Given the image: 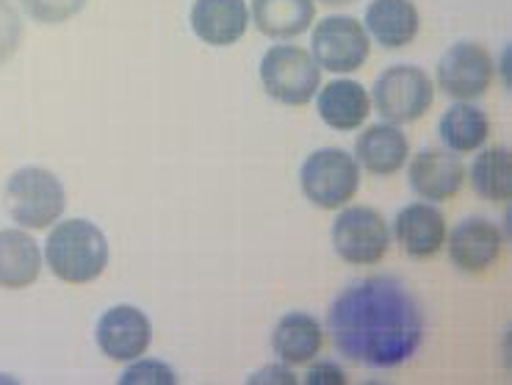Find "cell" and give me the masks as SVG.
<instances>
[{"label": "cell", "mask_w": 512, "mask_h": 385, "mask_svg": "<svg viewBox=\"0 0 512 385\" xmlns=\"http://www.w3.org/2000/svg\"><path fill=\"white\" fill-rule=\"evenodd\" d=\"M313 17V0H252V23L263 37L294 39L308 31Z\"/></svg>", "instance_id": "cell-20"}, {"label": "cell", "mask_w": 512, "mask_h": 385, "mask_svg": "<svg viewBox=\"0 0 512 385\" xmlns=\"http://www.w3.org/2000/svg\"><path fill=\"white\" fill-rule=\"evenodd\" d=\"M449 239V258L460 272L468 275H482L496 266L504 247V236L501 230L490 222V219L471 217L463 219L457 228L452 230Z\"/></svg>", "instance_id": "cell-11"}, {"label": "cell", "mask_w": 512, "mask_h": 385, "mask_svg": "<svg viewBox=\"0 0 512 385\" xmlns=\"http://www.w3.org/2000/svg\"><path fill=\"white\" fill-rule=\"evenodd\" d=\"M299 186L316 208H344L360 189V164L341 147H322L302 164Z\"/></svg>", "instance_id": "cell-4"}, {"label": "cell", "mask_w": 512, "mask_h": 385, "mask_svg": "<svg viewBox=\"0 0 512 385\" xmlns=\"http://www.w3.org/2000/svg\"><path fill=\"white\" fill-rule=\"evenodd\" d=\"M438 84L454 100H477L493 84V59L477 42H460L443 53Z\"/></svg>", "instance_id": "cell-10"}, {"label": "cell", "mask_w": 512, "mask_h": 385, "mask_svg": "<svg viewBox=\"0 0 512 385\" xmlns=\"http://www.w3.org/2000/svg\"><path fill=\"white\" fill-rule=\"evenodd\" d=\"M305 383L308 385H344L346 374L341 366L335 363H316L308 374H305Z\"/></svg>", "instance_id": "cell-26"}, {"label": "cell", "mask_w": 512, "mask_h": 385, "mask_svg": "<svg viewBox=\"0 0 512 385\" xmlns=\"http://www.w3.org/2000/svg\"><path fill=\"white\" fill-rule=\"evenodd\" d=\"M324 344L322 325L310 313H286L272 330L274 355L286 366H305L310 363Z\"/></svg>", "instance_id": "cell-18"}, {"label": "cell", "mask_w": 512, "mask_h": 385, "mask_svg": "<svg viewBox=\"0 0 512 385\" xmlns=\"http://www.w3.org/2000/svg\"><path fill=\"white\" fill-rule=\"evenodd\" d=\"M438 128H441L443 145L452 153H474L488 142L490 136L488 114L477 106H468L465 100L443 111Z\"/></svg>", "instance_id": "cell-21"}, {"label": "cell", "mask_w": 512, "mask_h": 385, "mask_svg": "<svg viewBox=\"0 0 512 385\" xmlns=\"http://www.w3.org/2000/svg\"><path fill=\"white\" fill-rule=\"evenodd\" d=\"M371 111V97L366 92V86L358 81H330L319 92V117L324 125H330L333 131H355L360 128Z\"/></svg>", "instance_id": "cell-19"}, {"label": "cell", "mask_w": 512, "mask_h": 385, "mask_svg": "<svg viewBox=\"0 0 512 385\" xmlns=\"http://www.w3.org/2000/svg\"><path fill=\"white\" fill-rule=\"evenodd\" d=\"M327 333L346 361L366 369L405 366L424 344V311L393 277H366L344 289L327 313Z\"/></svg>", "instance_id": "cell-1"}, {"label": "cell", "mask_w": 512, "mask_h": 385, "mask_svg": "<svg viewBox=\"0 0 512 385\" xmlns=\"http://www.w3.org/2000/svg\"><path fill=\"white\" fill-rule=\"evenodd\" d=\"M3 203L9 217L23 230H45L64 214L67 189L50 169L23 167L6 183Z\"/></svg>", "instance_id": "cell-3"}, {"label": "cell", "mask_w": 512, "mask_h": 385, "mask_svg": "<svg viewBox=\"0 0 512 385\" xmlns=\"http://www.w3.org/2000/svg\"><path fill=\"white\" fill-rule=\"evenodd\" d=\"M261 84L266 95L283 106H308L322 89V67L308 50L274 45L261 59Z\"/></svg>", "instance_id": "cell-5"}, {"label": "cell", "mask_w": 512, "mask_h": 385, "mask_svg": "<svg viewBox=\"0 0 512 385\" xmlns=\"http://www.w3.org/2000/svg\"><path fill=\"white\" fill-rule=\"evenodd\" d=\"M407 178L413 192L429 203H446L463 189L465 167L463 161L443 150H424L410 161Z\"/></svg>", "instance_id": "cell-13"}, {"label": "cell", "mask_w": 512, "mask_h": 385, "mask_svg": "<svg viewBox=\"0 0 512 385\" xmlns=\"http://www.w3.org/2000/svg\"><path fill=\"white\" fill-rule=\"evenodd\" d=\"M407 156H410V142L391 122L369 125L360 133L358 145H355V161L377 178H388L393 172H399L405 167Z\"/></svg>", "instance_id": "cell-16"}, {"label": "cell", "mask_w": 512, "mask_h": 385, "mask_svg": "<svg viewBox=\"0 0 512 385\" xmlns=\"http://www.w3.org/2000/svg\"><path fill=\"white\" fill-rule=\"evenodd\" d=\"M45 258H48L50 272L59 280L72 286H84L106 272L111 250H108L106 233L97 228L95 222L67 219L50 230Z\"/></svg>", "instance_id": "cell-2"}, {"label": "cell", "mask_w": 512, "mask_h": 385, "mask_svg": "<svg viewBox=\"0 0 512 385\" xmlns=\"http://www.w3.org/2000/svg\"><path fill=\"white\" fill-rule=\"evenodd\" d=\"M250 28V9L244 0H194L191 31L211 48L236 45Z\"/></svg>", "instance_id": "cell-12"}, {"label": "cell", "mask_w": 512, "mask_h": 385, "mask_svg": "<svg viewBox=\"0 0 512 385\" xmlns=\"http://www.w3.org/2000/svg\"><path fill=\"white\" fill-rule=\"evenodd\" d=\"M474 192L490 203H507L512 197V153L504 147H490L471 164Z\"/></svg>", "instance_id": "cell-22"}, {"label": "cell", "mask_w": 512, "mask_h": 385, "mask_svg": "<svg viewBox=\"0 0 512 385\" xmlns=\"http://www.w3.org/2000/svg\"><path fill=\"white\" fill-rule=\"evenodd\" d=\"M393 236L405 247L410 258H432L443 250L446 244V219L429 203H413L399 211L393 222Z\"/></svg>", "instance_id": "cell-14"}, {"label": "cell", "mask_w": 512, "mask_h": 385, "mask_svg": "<svg viewBox=\"0 0 512 385\" xmlns=\"http://www.w3.org/2000/svg\"><path fill=\"white\" fill-rule=\"evenodd\" d=\"M324 6H349V3H355V0H319Z\"/></svg>", "instance_id": "cell-28"}, {"label": "cell", "mask_w": 512, "mask_h": 385, "mask_svg": "<svg viewBox=\"0 0 512 385\" xmlns=\"http://www.w3.org/2000/svg\"><path fill=\"white\" fill-rule=\"evenodd\" d=\"M250 383H252V385H258V383L294 385V383H297V377H294V374L288 372L286 366H266V369H263V372L252 374V377H250Z\"/></svg>", "instance_id": "cell-27"}, {"label": "cell", "mask_w": 512, "mask_h": 385, "mask_svg": "<svg viewBox=\"0 0 512 385\" xmlns=\"http://www.w3.org/2000/svg\"><path fill=\"white\" fill-rule=\"evenodd\" d=\"M25 14L45 25H59L72 20L86 6V0H20Z\"/></svg>", "instance_id": "cell-23"}, {"label": "cell", "mask_w": 512, "mask_h": 385, "mask_svg": "<svg viewBox=\"0 0 512 385\" xmlns=\"http://www.w3.org/2000/svg\"><path fill=\"white\" fill-rule=\"evenodd\" d=\"M435 100V84L421 67L393 64L380 73L374 84V106L382 120L391 125H407L421 120Z\"/></svg>", "instance_id": "cell-6"}, {"label": "cell", "mask_w": 512, "mask_h": 385, "mask_svg": "<svg viewBox=\"0 0 512 385\" xmlns=\"http://www.w3.org/2000/svg\"><path fill=\"white\" fill-rule=\"evenodd\" d=\"M95 338L106 358L131 363L153 344V322L136 305H114L100 316Z\"/></svg>", "instance_id": "cell-9"}, {"label": "cell", "mask_w": 512, "mask_h": 385, "mask_svg": "<svg viewBox=\"0 0 512 385\" xmlns=\"http://www.w3.org/2000/svg\"><path fill=\"white\" fill-rule=\"evenodd\" d=\"M42 272V250L23 228L0 230V289L34 286Z\"/></svg>", "instance_id": "cell-17"}, {"label": "cell", "mask_w": 512, "mask_h": 385, "mask_svg": "<svg viewBox=\"0 0 512 385\" xmlns=\"http://www.w3.org/2000/svg\"><path fill=\"white\" fill-rule=\"evenodd\" d=\"M133 366H128L122 372L120 383L122 385H178L180 377L175 374L172 366H167L164 361H131Z\"/></svg>", "instance_id": "cell-24"}, {"label": "cell", "mask_w": 512, "mask_h": 385, "mask_svg": "<svg viewBox=\"0 0 512 385\" xmlns=\"http://www.w3.org/2000/svg\"><path fill=\"white\" fill-rule=\"evenodd\" d=\"M333 247L346 264L371 266L388 253L391 230L380 211L369 205H349L333 222Z\"/></svg>", "instance_id": "cell-7"}, {"label": "cell", "mask_w": 512, "mask_h": 385, "mask_svg": "<svg viewBox=\"0 0 512 385\" xmlns=\"http://www.w3.org/2000/svg\"><path fill=\"white\" fill-rule=\"evenodd\" d=\"M23 17L12 0H0V64L9 61L23 45Z\"/></svg>", "instance_id": "cell-25"}, {"label": "cell", "mask_w": 512, "mask_h": 385, "mask_svg": "<svg viewBox=\"0 0 512 385\" xmlns=\"http://www.w3.org/2000/svg\"><path fill=\"white\" fill-rule=\"evenodd\" d=\"M310 48H313V61L322 70L346 75L355 73L366 64L371 53V42L366 28L355 17L333 14V17H324L322 23L313 28Z\"/></svg>", "instance_id": "cell-8"}, {"label": "cell", "mask_w": 512, "mask_h": 385, "mask_svg": "<svg viewBox=\"0 0 512 385\" xmlns=\"http://www.w3.org/2000/svg\"><path fill=\"white\" fill-rule=\"evenodd\" d=\"M421 31V14L413 0H371L366 9V34L385 50L407 48Z\"/></svg>", "instance_id": "cell-15"}]
</instances>
